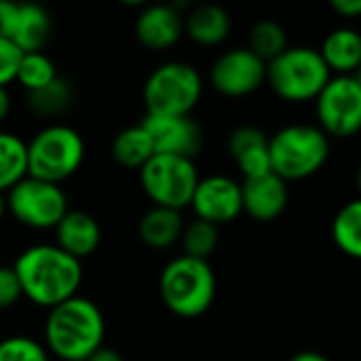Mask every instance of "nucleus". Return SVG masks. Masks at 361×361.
<instances>
[{"label":"nucleus","mask_w":361,"mask_h":361,"mask_svg":"<svg viewBox=\"0 0 361 361\" xmlns=\"http://www.w3.org/2000/svg\"><path fill=\"white\" fill-rule=\"evenodd\" d=\"M13 269L23 298L49 311L78 296L82 283V262L51 243H38L23 250Z\"/></svg>","instance_id":"nucleus-1"},{"label":"nucleus","mask_w":361,"mask_h":361,"mask_svg":"<svg viewBox=\"0 0 361 361\" xmlns=\"http://www.w3.org/2000/svg\"><path fill=\"white\" fill-rule=\"evenodd\" d=\"M104 336L102 309L82 296L53 307L44 319V347L59 361H87L104 347Z\"/></svg>","instance_id":"nucleus-2"},{"label":"nucleus","mask_w":361,"mask_h":361,"mask_svg":"<svg viewBox=\"0 0 361 361\" xmlns=\"http://www.w3.org/2000/svg\"><path fill=\"white\" fill-rule=\"evenodd\" d=\"M163 305L178 317L195 319L209 311L216 298V275L207 260L178 256L169 260L159 277Z\"/></svg>","instance_id":"nucleus-3"},{"label":"nucleus","mask_w":361,"mask_h":361,"mask_svg":"<svg viewBox=\"0 0 361 361\" xmlns=\"http://www.w3.org/2000/svg\"><path fill=\"white\" fill-rule=\"evenodd\" d=\"M85 150V140L74 127L47 125L27 142V176L61 186L80 169Z\"/></svg>","instance_id":"nucleus-4"},{"label":"nucleus","mask_w":361,"mask_h":361,"mask_svg":"<svg viewBox=\"0 0 361 361\" xmlns=\"http://www.w3.org/2000/svg\"><path fill=\"white\" fill-rule=\"evenodd\" d=\"M273 173L283 182L317 173L330 157V137L313 125H288L269 137Z\"/></svg>","instance_id":"nucleus-5"},{"label":"nucleus","mask_w":361,"mask_h":361,"mask_svg":"<svg viewBox=\"0 0 361 361\" xmlns=\"http://www.w3.org/2000/svg\"><path fill=\"white\" fill-rule=\"evenodd\" d=\"M203 93L201 74L186 61H165L144 82L146 114L190 116Z\"/></svg>","instance_id":"nucleus-6"},{"label":"nucleus","mask_w":361,"mask_h":361,"mask_svg":"<svg viewBox=\"0 0 361 361\" xmlns=\"http://www.w3.org/2000/svg\"><path fill=\"white\" fill-rule=\"evenodd\" d=\"M330 78L326 61L311 47H288L267 63V82L286 102L317 99Z\"/></svg>","instance_id":"nucleus-7"},{"label":"nucleus","mask_w":361,"mask_h":361,"mask_svg":"<svg viewBox=\"0 0 361 361\" xmlns=\"http://www.w3.org/2000/svg\"><path fill=\"white\" fill-rule=\"evenodd\" d=\"M195 161L169 154H154L140 169V184L154 207L182 212L190 205L199 184Z\"/></svg>","instance_id":"nucleus-8"},{"label":"nucleus","mask_w":361,"mask_h":361,"mask_svg":"<svg viewBox=\"0 0 361 361\" xmlns=\"http://www.w3.org/2000/svg\"><path fill=\"white\" fill-rule=\"evenodd\" d=\"M6 207L19 224L34 231L55 228L70 212L68 195L59 184H51L30 176L6 192Z\"/></svg>","instance_id":"nucleus-9"},{"label":"nucleus","mask_w":361,"mask_h":361,"mask_svg":"<svg viewBox=\"0 0 361 361\" xmlns=\"http://www.w3.org/2000/svg\"><path fill=\"white\" fill-rule=\"evenodd\" d=\"M319 129L328 137H353L361 131V85L355 76H334L317 95Z\"/></svg>","instance_id":"nucleus-10"},{"label":"nucleus","mask_w":361,"mask_h":361,"mask_svg":"<svg viewBox=\"0 0 361 361\" xmlns=\"http://www.w3.org/2000/svg\"><path fill=\"white\" fill-rule=\"evenodd\" d=\"M209 80L218 93L226 97H243L267 82V63L250 49H231L214 61Z\"/></svg>","instance_id":"nucleus-11"},{"label":"nucleus","mask_w":361,"mask_h":361,"mask_svg":"<svg viewBox=\"0 0 361 361\" xmlns=\"http://www.w3.org/2000/svg\"><path fill=\"white\" fill-rule=\"evenodd\" d=\"M142 127L152 140L154 154H169L192 161L203 148V131L192 116L146 114Z\"/></svg>","instance_id":"nucleus-12"},{"label":"nucleus","mask_w":361,"mask_h":361,"mask_svg":"<svg viewBox=\"0 0 361 361\" xmlns=\"http://www.w3.org/2000/svg\"><path fill=\"white\" fill-rule=\"evenodd\" d=\"M190 207L199 220L209 224H228L243 214L241 184L226 176H209L201 178L197 190L192 195Z\"/></svg>","instance_id":"nucleus-13"},{"label":"nucleus","mask_w":361,"mask_h":361,"mask_svg":"<svg viewBox=\"0 0 361 361\" xmlns=\"http://www.w3.org/2000/svg\"><path fill=\"white\" fill-rule=\"evenodd\" d=\"M184 34V17L178 4H150L135 17V38L150 51L171 49Z\"/></svg>","instance_id":"nucleus-14"},{"label":"nucleus","mask_w":361,"mask_h":361,"mask_svg":"<svg viewBox=\"0 0 361 361\" xmlns=\"http://www.w3.org/2000/svg\"><path fill=\"white\" fill-rule=\"evenodd\" d=\"M243 212L256 222L277 220L288 205V186L277 173L247 178L241 184Z\"/></svg>","instance_id":"nucleus-15"},{"label":"nucleus","mask_w":361,"mask_h":361,"mask_svg":"<svg viewBox=\"0 0 361 361\" xmlns=\"http://www.w3.org/2000/svg\"><path fill=\"white\" fill-rule=\"evenodd\" d=\"M55 237H57L55 243L57 247H61L66 254L82 262L99 247L102 226L91 214L80 209H70L55 226Z\"/></svg>","instance_id":"nucleus-16"},{"label":"nucleus","mask_w":361,"mask_h":361,"mask_svg":"<svg viewBox=\"0 0 361 361\" xmlns=\"http://www.w3.org/2000/svg\"><path fill=\"white\" fill-rule=\"evenodd\" d=\"M322 59L336 76H353L361 66V34L351 27H338L324 38Z\"/></svg>","instance_id":"nucleus-17"},{"label":"nucleus","mask_w":361,"mask_h":361,"mask_svg":"<svg viewBox=\"0 0 361 361\" xmlns=\"http://www.w3.org/2000/svg\"><path fill=\"white\" fill-rule=\"evenodd\" d=\"M184 226L186 224L182 220V212L167 209V207H152L142 216L137 224V235L146 247L167 250L182 239Z\"/></svg>","instance_id":"nucleus-18"},{"label":"nucleus","mask_w":361,"mask_h":361,"mask_svg":"<svg viewBox=\"0 0 361 361\" xmlns=\"http://www.w3.org/2000/svg\"><path fill=\"white\" fill-rule=\"evenodd\" d=\"M184 30L197 44L216 47L226 40L231 32V17L218 4H201L184 17Z\"/></svg>","instance_id":"nucleus-19"},{"label":"nucleus","mask_w":361,"mask_h":361,"mask_svg":"<svg viewBox=\"0 0 361 361\" xmlns=\"http://www.w3.org/2000/svg\"><path fill=\"white\" fill-rule=\"evenodd\" d=\"M53 32L51 13L40 4H19V19L11 40L19 47L21 53H36L49 42Z\"/></svg>","instance_id":"nucleus-20"},{"label":"nucleus","mask_w":361,"mask_h":361,"mask_svg":"<svg viewBox=\"0 0 361 361\" xmlns=\"http://www.w3.org/2000/svg\"><path fill=\"white\" fill-rule=\"evenodd\" d=\"M110 152H112V159L121 167L140 171L154 157V146H152L148 131L140 123V125H131L118 131L112 140Z\"/></svg>","instance_id":"nucleus-21"},{"label":"nucleus","mask_w":361,"mask_h":361,"mask_svg":"<svg viewBox=\"0 0 361 361\" xmlns=\"http://www.w3.org/2000/svg\"><path fill=\"white\" fill-rule=\"evenodd\" d=\"M27 178V142L11 131H0V192H8Z\"/></svg>","instance_id":"nucleus-22"},{"label":"nucleus","mask_w":361,"mask_h":361,"mask_svg":"<svg viewBox=\"0 0 361 361\" xmlns=\"http://www.w3.org/2000/svg\"><path fill=\"white\" fill-rule=\"evenodd\" d=\"M332 237L343 254L361 260V199L341 207L332 222Z\"/></svg>","instance_id":"nucleus-23"},{"label":"nucleus","mask_w":361,"mask_h":361,"mask_svg":"<svg viewBox=\"0 0 361 361\" xmlns=\"http://www.w3.org/2000/svg\"><path fill=\"white\" fill-rule=\"evenodd\" d=\"M72 102H74V89L61 76H57L51 85H47L34 93H27V108L34 114L44 116V118L63 114L72 106Z\"/></svg>","instance_id":"nucleus-24"},{"label":"nucleus","mask_w":361,"mask_h":361,"mask_svg":"<svg viewBox=\"0 0 361 361\" xmlns=\"http://www.w3.org/2000/svg\"><path fill=\"white\" fill-rule=\"evenodd\" d=\"M258 59L264 63L277 59L288 49V34L283 25H279L273 19L258 21L250 32V47H247Z\"/></svg>","instance_id":"nucleus-25"},{"label":"nucleus","mask_w":361,"mask_h":361,"mask_svg":"<svg viewBox=\"0 0 361 361\" xmlns=\"http://www.w3.org/2000/svg\"><path fill=\"white\" fill-rule=\"evenodd\" d=\"M57 76L59 74H57L55 61L47 53L36 51V53H23L21 55L19 70H17V82L27 93H34V91L51 85Z\"/></svg>","instance_id":"nucleus-26"},{"label":"nucleus","mask_w":361,"mask_h":361,"mask_svg":"<svg viewBox=\"0 0 361 361\" xmlns=\"http://www.w3.org/2000/svg\"><path fill=\"white\" fill-rule=\"evenodd\" d=\"M182 247H184V256L197 258V260H207L220 241V233L216 224H209L205 220L195 218L190 224L184 226L182 233Z\"/></svg>","instance_id":"nucleus-27"},{"label":"nucleus","mask_w":361,"mask_h":361,"mask_svg":"<svg viewBox=\"0 0 361 361\" xmlns=\"http://www.w3.org/2000/svg\"><path fill=\"white\" fill-rule=\"evenodd\" d=\"M0 361H51V355L30 336H6L0 341Z\"/></svg>","instance_id":"nucleus-28"},{"label":"nucleus","mask_w":361,"mask_h":361,"mask_svg":"<svg viewBox=\"0 0 361 361\" xmlns=\"http://www.w3.org/2000/svg\"><path fill=\"white\" fill-rule=\"evenodd\" d=\"M269 144V137L262 129L258 127H252V125H243V127H237L231 137H228V152L233 159L254 150V148H260V146H267Z\"/></svg>","instance_id":"nucleus-29"},{"label":"nucleus","mask_w":361,"mask_h":361,"mask_svg":"<svg viewBox=\"0 0 361 361\" xmlns=\"http://www.w3.org/2000/svg\"><path fill=\"white\" fill-rule=\"evenodd\" d=\"M21 51L11 38L0 36V87L6 89L8 82L17 80V70L21 61Z\"/></svg>","instance_id":"nucleus-30"},{"label":"nucleus","mask_w":361,"mask_h":361,"mask_svg":"<svg viewBox=\"0 0 361 361\" xmlns=\"http://www.w3.org/2000/svg\"><path fill=\"white\" fill-rule=\"evenodd\" d=\"M23 298L17 273L13 267L0 264V311L13 309Z\"/></svg>","instance_id":"nucleus-31"},{"label":"nucleus","mask_w":361,"mask_h":361,"mask_svg":"<svg viewBox=\"0 0 361 361\" xmlns=\"http://www.w3.org/2000/svg\"><path fill=\"white\" fill-rule=\"evenodd\" d=\"M19 19V4L11 0H0V36L11 38Z\"/></svg>","instance_id":"nucleus-32"},{"label":"nucleus","mask_w":361,"mask_h":361,"mask_svg":"<svg viewBox=\"0 0 361 361\" xmlns=\"http://www.w3.org/2000/svg\"><path fill=\"white\" fill-rule=\"evenodd\" d=\"M332 11H336L341 17L355 19L361 15V0H332L330 2Z\"/></svg>","instance_id":"nucleus-33"},{"label":"nucleus","mask_w":361,"mask_h":361,"mask_svg":"<svg viewBox=\"0 0 361 361\" xmlns=\"http://www.w3.org/2000/svg\"><path fill=\"white\" fill-rule=\"evenodd\" d=\"M87 361H125V357L116 351V349H110V347H102L99 351H95Z\"/></svg>","instance_id":"nucleus-34"},{"label":"nucleus","mask_w":361,"mask_h":361,"mask_svg":"<svg viewBox=\"0 0 361 361\" xmlns=\"http://www.w3.org/2000/svg\"><path fill=\"white\" fill-rule=\"evenodd\" d=\"M288 361H330L326 355L317 353V351H300L296 355H292Z\"/></svg>","instance_id":"nucleus-35"},{"label":"nucleus","mask_w":361,"mask_h":361,"mask_svg":"<svg viewBox=\"0 0 361 361\" xmlns=\"http://www.w3.org/2000/svg\"><path fill=\"white\" fill-rule=\"evenodd\" d=\"M8 110H11V97H8V91L4 87H0V123H4V118L8 116Z\"/></svg>","instance_id":"nucleus-36"},{"label":"nucleus","mask_w":361,"mask_h":361,"mask_svg":"<svg viewBox=\"0 0 361 361\" xmlns=\"http://www.w3.org/2000/svg\"><path fill=\"white\" fill-rule=\"evenodd\" d=\"M8 214V207H6V195L0 192V222L4 220V216Z\"/></svg>","instance_id":"nucleus-37"},{"label":"nucleus","mask_w":361,"mask_h":361,"mask_svg":"<svg viewBox=\"0 0 361 361\" xmlns=\"http://www.w3.org/2000/svg\"><path fill=\"white\" fill-rule=\"evenodd\" d=\"M353 76H355V78H357V82H360V85H361V66H360V68H357V72H355V74H353Z\"/></svg>","instance_id":"nucleus-38"},{"label":"nucleus","mask_w":361,"mask_h":361,"mask_svg":"<svg viewBox=\"0 0 361 361\" xmlns=\"http://www.w3.org/2000/svg\"><path fill=\"white\" fill-rule=\"evenodd\" d=\"M357 186H360V190H361V165H360V169H357Z\"/></svg>","instance_id":"nucleus-39"}]
</instances>
